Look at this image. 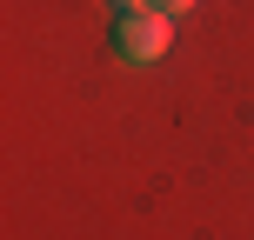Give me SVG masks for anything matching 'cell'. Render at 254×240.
I'll return each mask as SVG.
<instances>
[{"label":"cell","mask_w":254,"mask_h":240,"mask_svg":"<svg viewBox=\"0 0 254 240\" xmlns=\"http://www.w3.org/2000/svg\"><path fill=\"white\" fill-rule=\"evenodd\" d=\"M114 47H121V60H134V67H154V60H167V47H174V13H121L114 20Z\"/></svg>","instance_id":"obj_1"},{"label":"cell","mask_w":254,"mask_h":240,"mask_svg":"<svg viewBox=\"0 0 254 240\" xmlns=\"http://www.w3.org/2000/svg\"><path fill=\"white\" fill-rule=\"evenodd\" d=\"M194 7V0H161V13H188Z\"/></svg>","instance_id":"obj_3"},{"label":"cell","mask_w":254,"mask_h":240,"mask_svg":"<svg viewBox=\"0 0 254 240\" xmlns=\"http://www.w3.org/2000/svg\"><path fill=\"white\" fill-rule=\"evenodd\" d=\"M114 7H121V13H154L161 0H114Z\"/></svg>","instance_id":"obj_2"}]
</instances>
